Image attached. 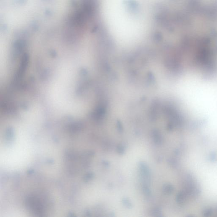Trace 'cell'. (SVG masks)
Listing matches in <instances>:
<instances>
[{
	"mask_svg": "<svg viewBox=\"0 0 217 217\" xmlns=\"http://www.w3.org/2000/svg\"><path fill=\"white\" fill-rule=\"evenodd\" d=\"M26 205L27 208L34 213L41 215L44 213L43 204L37 196L32 195L27 198Z\"/></svg>",
	"mask_w": 217,
	"mask_h": 217,
	"instance_id": "6da1fadb",
	"label": "cell"
},
{
	"mask_svg": "<svg viewBox=\"0 0 217 217\" xmlns=\"http://www.w3.org/2000/svg\"><path fill=\"white\" fill-rule=\"evenodd\" d=\"M153 137L154 141L157 144H160L162 143L163 139H162L161 135L158 132H154Z\"/></svg>",
	"mask_w": 217,
	"mask_h": 217,
	"instance_id": "7a4b0ae2",
	"label": "cell"
},
{
	"mask_svg": "<svg viewBox=\"0 0 217 217\" xmlns=\"http://www.w3.org/2000/svg\"><path fill=\"white\" fill-rule=\"evenodd\" d=\"M174 187L170 185H166L163 187V191L164 193L167 194H170L174 191Z\"/></svg>",
	"mask_w": 217,
	"mask_h": 217,
	"instance_id": "3957f363",
	"label": "cell"
},
{
	"mask_svg": "<svg viewBox=\"0 0 217 217\" xmlns=\"http://www.w3.org/2000/svg\"><path fill=\"white\" fill-rule=\"evenodd\" d=\"M117 150L118 151L120 154H123V152H124V150L125 149H124V147L120 145V146H118Z\"/></svg>",
	"mask_w": 217,
	"mask_h": 217,
	"instance_id": "277c9868",
	"label": "cell"
}]
</instances>
